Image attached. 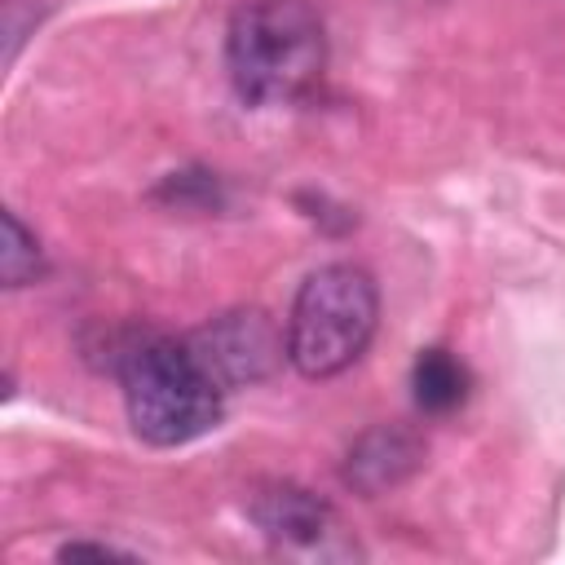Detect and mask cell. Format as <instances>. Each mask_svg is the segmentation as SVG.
<instances>
[{
    "label": "cell",
    "instance_id": "obj_1",
    "mask_svg": "<svg viewBox=\"0 0 565 565\" xmlns=\"http://www.w3.org/2000/svg\"><path fill=\"white\" fill-rule=\"evenodd\" d=\"M234 93L252 106L305 97L327 66V26L309 0H247L225 31Z\"/></svg>",
    "mask_w": 565,
    "mask_h": 565
},
{
    "label": "cell",
    "instance_id": "obj_2",
    "mask_svg": "<svg viewBox=\"0 0 565 565\" xmlns=\"http://www.w3.org/2000/svg\"><path fill=\"white\" fill-rule=\"evenodd\" d=\"M128 424L150 446H185L221 424L225 388L194 358L190 340L141 335L119 358Z\"/></svg>",
    "mask_w": 565,
    "mask_h": 565
},
{
    "label": "cell",
    "instance_id": "obj_3",
    "mask_svg": "<svg viewBox=\"0 0 565 565\" xmlns=\"http://www.w3.org/2000/svg\"><path fill=\"white\" fill-rule=\"evenodd\" d=\"M380 322V291L362 265L335 260L313 269L287 318V362L309 380H331L353 366Z\"/></svg>",
    "mask_w": 565,
    "mask_h": 565
},
{
    "label": "cell",
    "instance_id": "obj_4",
    "mask_svg": "<svg viewBox=\"0 0 565 565\" xmlns=\"http://www.w3.org/2000/svg\"><path fill=\"white\" fill-rule=\"evenodd\" d=\"M185 340L225 393L274 375V366L287 358V340L278 335V327L260 309H230Z\"/></svg>",
    "mask_w": 565,
    "mask_h": 565
},
{
    "label": "cell",
    "instance_id": "obj_5",
    "mask_svg": "<svg viewBox=\"0 0 565 565\" xmlns=\"http://www.w3.org/2000/svg\"><path fill=\"white\" fill-rule=\"evenodd\" d=\"M252 521L260 525L265 539H274L278 547H322L327 534H331V508L305 490V486H291V481H269L252 494L247 503Z\"/></svg>",
    "mask_w": 565,
    "mask_h": 565
},
{
    "label": "cell",
    "instance_id": "obj_6",
    "mask_svg": "<svg viewBox=\"0 0 565 565\" xmlns=\"http://www.w3.org/2000/svg\"><path fill=\"white\" fill-rule=\"evenodd\" d=\"M424 459V446L419 437H411L406 428H371L353 441L349 459H344V481L358 490V494H384L393 486H402Z\"/></svg>",
    "mask_w": 565,
    "mask_h": 565
},
{
    "label": "cell",
    "instance_id": "obj_7",
    "mask_svg": "<svg viewBox=\"0 0 565 565\" xmlns=\"http://www.w3.org/2000/svg\"><path fill=\"white\" fill-rule=\"evenodd\" d=\"M411 393H415L419 411L446 415V411L463 406V397H468V366L450 349H424L411 366Z\"/></svg>",
    "mask_w": 565,
    "mask_h": 565
},
{
    "label": "cell",
    "instance_id": "obj_8",
    "mask_svg": "<svg viewBox=\"0 0 565 565\" xmlns=\"http://www.w3.org/2000/svg\"><path fill=\"white\" fill-rule=\"evenodd\" d=\"M44 274V252L40 238L18 221V212H4V247H0V282L4 287H26Z\"/></svg>",
    "mask_w": 565,
    "mask_h": 565
},
{
    "label": "cell",
    "instance_id": "obj_9",
    "mask_svg": "<svg viewBox=\"0 0 565 565\" xmlns=\"http://www.w3.org/2000/svg\"><path fill=\"white\" fill-rule=\"evenodd\" d=\"M57 556L62 561H79V556H93V561H128V552H119L110 543H66Z\"/></svg>",
    "mask_w": 565,
    "mask_h": 565
}]
</instances>
